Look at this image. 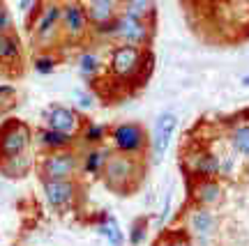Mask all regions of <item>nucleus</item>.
Listing matches in <instances>:
<instances>
[{
	"mask_svg": "<svg viewBox=\"0 0 249 246\" xmlns=\"http://www.w3.org/2000/svg\"><path fill=\"white\" fill-rule=\"evenodd\" d=\"M152 53L150 49L132 44H116L108 53V74L120 83H143L150 76Z\"/></svg>",
	"mask_w": 249,
	"mask_h": 246,
	"instance_id": "f257e3e1",
	"label": "nucleus"
},
{
	"mask_svg": "<svg viewBox=\"0 0 249 246\" xmlns=\"http://www.w3.org/2000/svg\"><path fill=\"white\" fill-rule=\"evenodd\" d=\"M60 16H62V0H42L39 2L35 16L28 21V30H30L33 44L37 49L49 51L62 39Z\"/></svg>",
	"mask_w": 249,
	"mask_h": 246,
	"instance_id": "f03ea898",
	"label": "nucleus"
},
{
	"mask_svg": "<svg viewBox=\"0 0 249 246\" xmlns=\"http://www.w3.org/2000/svg\"><path fill=\"white\" fill-rule=\"evenodd\" d=\"M141 177L143 166L139 157H129V154H120V152H111L107 159V166L102 170V180L107 182V186L120 196L132 194L139 186Z\"/></svg>",
	"mask_w": 249,
	"mask_h": 246,
	"instance_id": "7ed1b4c3",
	"label": "nucleus"
},
{
	"mask_svg": "<svg viewBox=\"0 0 249 246\" xmlns=\"http://www.w3.org/2000/svg\"><path fill=\"white\" fill-rule=\"evenodd\" d=\"M108 141H111V149H113V152L129 154V157H139V159L150 148L148 131H145L139 122L116 124V127L108 131Z\"/></svg>",
	"mask_w": 249,
	"mask_h": 246,
	"instance_id": "20e7f679",
	"label": "nucleus"
},
{
	"mask_svg": "<svg viewBox=\"0 0 249 246\" xmlns=\"http://www.w3.org/2000/svg\"><path fill=\"white\" fill-rule=\"evenodd\" d=\"M155 26H157V21H143V18H134L127 14H118L113 44H132L150 49L152 39H155Z\"/></svg>",
	"mask_w": 249,
	"mask_h": 246,
	"instance_id": "39448f33",
	"label": "nucleus"
},
{
	"mask_svg": "<svg viewBox=\"0 0 249 246\" xmlns=\"http://www.w3.org/2000/svg\"><path fill=\"white\" fill-rule=\"evenodd\" d=\"M62 39L70 44H79L90 35V21L86 14L83 0H62V16H60Z\"/></svg>",
	"mask_w": 249,
	"mask_h": 246,
	"instance_id": "423d86ee",
	"label": "nucleus"
},
{
	"mask_svg": "<svg viewBox=\"0 0 249 246\" xmlns=\"http://www.w3.org/2000/svg\"><path fill=\"white\" fill-rule=\"evenodd\" d=\"M33 143V129L21 120H9L0 127V159L26 154Z\"/></svg>",
	"mask_w": 249,
	"mask_h": 246,
	"instance_id": "0eeeda50",
	"label": "nucleus"
},
{
	"mask_svg": "<svg viewBox=\"0 0 249 246\" xmlns=\"http://www.w3.org/2000/svg\"><path fill=\"white\" fill-rule=\"evenodd\" d=\"M176 129H178V115L173 111H164V113L157 115L155 127H152V136H150V148H148L152 164H161V159L166 157Z\"/></svg>",
	"mask_w": 249,
	"mask_h": 246,
	"instance_id": "6e6552de",
	"label": "nucleus"
},
{
	"mask_svg": "<svg viewBox=\"0 0 249 246\" xmlns=\"http://www.w3.org/2000/svg\"><path fill=\"white\" fill-rule=\"evenodd\" d=\"M81 170V157L74 149H55L46 152L39 161L42 177H74Z\"/></svg>",
	"mask_w": 249,
	"mask_h": 246,
	"instance_id": "1a4fd4ad",
	"label": "nucleus"
},
{
	"mask_svg": "<svg viewBox=\"0 0 249 246\" xmlns=\"http://www.w3.org/2000/svg\"><path fill=\"white\" fill-rule=\"evenodd\" d=\"M42 191L55 210H67L79 200V182L74 177H42Z\"/></svg>",
	"mask_w": 249,
	"mask_h": 246,
	"instance_id": "9d476101",
	"label": "nucleus"
},
{
	"mask_svg": "<svg viewBox=\"0 0 249 246\" xmlns=\"http://www.w3.org/2000/svg\"><path fill=\"white\" fill-rule=\"evenodd\" d=\"M217 228H219V221H217V214L210 207H205V205L189 207V212H187V230L194 239L210 242L217 235Z\"/></svg>",
	"mask_w": 249,
	"mask_h": 246,
	"instance_id": "9b49d317",
	"label": "nucleus"
},
{
	"mask_svg": "<svg viewBox=\"0 0 249 246\" xmlns=\"http://www.w3.org/2000/svg\"><path fill=\"white\" fill-rule=\"evenodd\" d=\"M182 168L192 180L219 177V154H214L210 149H192L182 157Z\"/></svg>",
	"mask_w": 249,
	"mask_h": 246,
	"instance_id": "f8f14e48",
	"label": "nucleus"
},
{
	"mask_svg": "<svg viewBox=\"0 0 249 246\" xmlns=\"http://www.w3.org/2000/svg\"><path fill=\"white\" fill-rule=\"evenodd\" d=\"M44 120H46V127L65 131V133H71V136H79L81 127H83V120H81L79 111H74V108L62 106V104L49 106V111L44 113Z\"/></svg>",
	"mask_w": 249,
	"mask_h": 246,
	"instance_id": "ddd939ff",
	"label": "nucleus"
},
{
	"mask_svg": "<svg viewBox=\"0 0 249 246\" xmlns=\"http://www.w3.org/2000/svg\"><path fill=\"white\" fill-rule=\"evenodd\" d=\"M189 198L194 205H205V207L219 205L224 198V186L219 177H196L189 186Z\"/></svg>",
	"mask_w": 249,
	"mask_h": 246,
	"instance_id": "4468645a",
	"label": "nucleus"
},
{
	"mask_svg": "<svg viewBox=\"0 0 249 246\" xmlns=\"http://www.w3.org/2000/svg\"><path fill=\"white\" fill-rule=\"evenodd\" d=\"M86 14H88L90 26L107 23L120 14V0H86Z\"/></svg>",
	"mask_w": 249,
	"mask_h": 246,
	"instance_id": "2eb2a0df",
	"label": "nucleus"
},
{
	"mask_svg": "<svg viewBox=\"0 0 249 246\" xmlns=\"http://www.w3.org/2000/svg\"><path fill=\"white\" fill-rule=\"evenodd\" d=\"M79 136H71V133L58 131V129H51V127H42L37 131L35 141L37 145L44 149V152H55V149H70L74 143H76Z\"/></svg>",
	"mask_w": 249,
	"mask_h": 246,
	"instance_id": "dca6fc26",
	"label": "nucleus"
},
{
	"mask_svg": "<svg viewBox=\"0 0 249 246\" xmlns=\"http://www.w3.org/2000/svg\"><path fill=\"white\" fill-rule=\"evenodd\" d=\"M111 152H113L111 148L92 145V148L81 157V173H86L88 177H102V170L107 166V159Z\"/></svg>",
	"mask_w": 249,
	"mask_h": 246,
	"instance_id": "f3484780",
	"label": "nucleus"
},
{
	"mask_svg": "<svg viewBox=\"0 0 249 246\" xmlns=\"http://www.w3.org/2000/svg\"><path fill=\"white\" fill-rule=\"evenodd\" d=\"M23 58V44L17 37V33L0 35V65L2 67H17Z\"/></svg>",
	"mask_w": 249,
	"mask_h": 246,
	"instance_id": "a211bd4d",
	"label": "nucleus"
},
{
	"mask_svg": "<svg viewBox=\"0 0 249 246\" xmlns=\"http://www.w3.org/2000/svg\"><path fill=\"white\" fill-rule=\"evenodd\" d=\"M120 14L143 21H157V2L155 0H120Z\"/></svg>",
	"mask_w": 249,
	"mask_h": 246,
	"instance_id": "6ab92c4d",
	"label": "nucleus"
},
{
	"mask_svg": "<svg viewBox=\"0 0 249 246\" xmlns=\"http://www.w3.org/2000/svg\"><path fill=\"white\" fill-rule=\"evenodd\" d=\"M76 65H79V74L86 81H95L99 74H102V69H104V62H102V58H99V53L90 51V49L79 53Z\"/></svg>",
	"mask_w": 249,
	"mask_h": 246,
	"instance_id": "aec40b11",
	"label": "nucleus"
},
{
	"mask_svg": "<svg viewBox=\"0 0 249 246\" xmlns=\"http://www.w3.org/2000/svg\"><path fill=\"white\" fill-rule=\"evenodd\" d=\"M97 232L102 237H107V242L111 246H124L127 237H124V232L120 230L118 226V221L111 216V214H104V219L97 221Z\"/></svg>",
	"mask_w": 249,
	"mask_h": 246,
	"instance_id": "412c9836",
	"label": "nucleus"
},
{
	"mask_svg": "<svg viewBox=\"0 0 249 246\" xmlns=\"http://www.w3.org/2000/svg\"><path fill=\"white\" fill-rule=\"evenodd\" d=\"M30 168V161H28L26 154H17V157H7L0 159V173L9 180H17V177H23Z\"/></svg>",
	"mask_w": 249,
	"mask_h": 246,
	"instance_id": "4be33fe9",
	"label": "nucleus"
},
{
	"mask_svg": "<svg viewBox=\"0 0 249 246\" xmlns=\"http://www.w3.org/2000/svg\"><path fill=\"white\" fill-rule=\"evenodd\" d=\"M229 143H231V148L238 154L249 159V122L235 124L231 129V133H229Z\"/></svg>",
	"mask_w": 249,
	"mask_h": 246,
	"instance_id": "5701e85b",
	"label": "nucleus"
},
{
	"mask_svg": "<svg viewBox=\"0 0 249 246\" xmlns=\"http://www.w3.org/2000/svg\"><path fill=\"white\" fill-rule=\"evenodd\" d=\"M79 136H81V141L88 143V145H99V143L107 141L108 129L104 127V124H92V122H88L86 127H81Z\"/></svg>",
	"mask_w": 249,
	"mask_h": 246,
	"instance_id": "b1692460",
	"label": "nucleus"
},
{
	"mask_svg": "<svg viewBox=\"0 0 249 246\" xmlns=\"http://www.w3.org/2000/svg\"><path fill=\"white\" fill-rule=\"evenodd\" d=\"M55 67H58V58H55L51 51H39L35 53V58H33V69L37 74H42V76H49V74H53Z\"/></svg>",
	"mask_w": 249,
	"mask_h": 246,
	"instance_id": "393cba45",
	"label": "nucleus"
},
{
	"mask_svg": "<svg viewBox=\"0 0 249 246\" xmlns=\"http://www.w3.org/2000/svg\"><path fill=\"white\" fill-rule=\"evenodd\" d=\"M148 219L145 216H141V219H136L129 226V235H127V239H129V244L132 246H139V244H143L145 242V237H148Z\"/></svg>",
	"mask_w": 249,
	"mask_h": 246,
	"instance_id": "a878e982",
	"label": "nucleus"
},
{
	"mask_svg": "<svg viewBox=\"0 0 249 246\" xmlns=\"http://www.w3.org/2000/svg\"><path fill=\"white\" fill-rule=\"evenodd\" d=\"M238 170V161L231 154H222L219 157V177H233Z\"/></svg>",
	"mask_w": 249,
	"mask_h": 246,
	"instance_id": "bb28decb",
	"label": "nucleus"
},
{
	"mask_svg": "<svg viewBox=\"0 0 249 246\" xmlns=\"http://www.w3.org/2000/svg\"><path fill=\"white\" fill-rule=\"evenodd\" d=\"M71 99H74L76 108H83V111H88V108L95 106V97L90 95L88 90H74V92H71Z\"/></svg>",
	"mask_w": 249,
	"mask_h": 246,
	"instance_id": "cd10ccee",
	"label": "nucleus"
},
{
	"mask_svg": "<svg viewBox=\"0 0 249 246\" xmlns=\"http://www.w3.org/2000/svg\"><path fill=\"white\" fill-rule=\"evenodd\" d=\"M14 14L9 12L5 5H0V35H5V33H14Z\"/></svg>",
	"mask_w": 249,
	"mask_h": 246,
	"instance_id": "c85d7f7f",
	"label": "nucleus"
},
{
	"mask_svg": "<svg viewBox=\"0 0 249 246\" xmlns=\"http://www.w3.org/2000/svg\"><path fill=\"white\" fill-rule=\"evenodd\" d=\"M157 246H194L192 244V239L187 237V235H178V237H169V239H160Z\"/></svg>",
	"mask_w": 249,
	"mask_h": 246,
	"instance_id": "c756f323",
	"label": "nucleus"
},
{
	"mask_svg": "<svg viewBox=\"0 0 249 246\" xmlns=\"http://www.w3.org/2000/svg\"><path fill=\"white\" fill-rule=\"evenodd\" d=\"M5 97H14V88L12 85H0V99Z\"/></svg>",
	"mask_w": 249,
	"mask_h": 246,
	"instance_id": "7c9ffc66",
	"label": "nucleus"
},
{
	"mask_svg": "<svg viewBox=\"0 0 249 246\" xmlns=\"http://www.w3.org/2000/svg\"><path fill=\"white\" fill-rule=\"evenodd\" d=\"M240 83H242V85H249V76H242Z\"/></svg>",
	"mask_w": 249,
	"mask_h": 246,
	"instance_id": "2f4dec72",
	"label": "nucleus"
},
{
	"mask_svg": "<svg viewBox=\"0 0 249 246\" xmlns=\"http://www.w3.org/2000/svg\"><path fill=\"white\" fill-rule=\"evenodd\" d=\"M247 173H249V164H247Z\"/></svg>",
	"mask_w": 249,
	"mask_h": 246,
	"instance_id": "473e14b6",
	"label": "nucleus"
},
{
	"mask_svg": "<svg viewBox=\"0 0 249 246\" xmlns=\"http://www.w3.org/2000/svg\"><path fill=\"white\" fill-rule=\"evenodd\" d=\"M0 5H2V0H0Z\"/></svg>",
	"mask_w": 249,
	"mask_h": 246,
	"instance_id": "72a5a7b5",
	"label": "nucleus"
}]
</instances>
